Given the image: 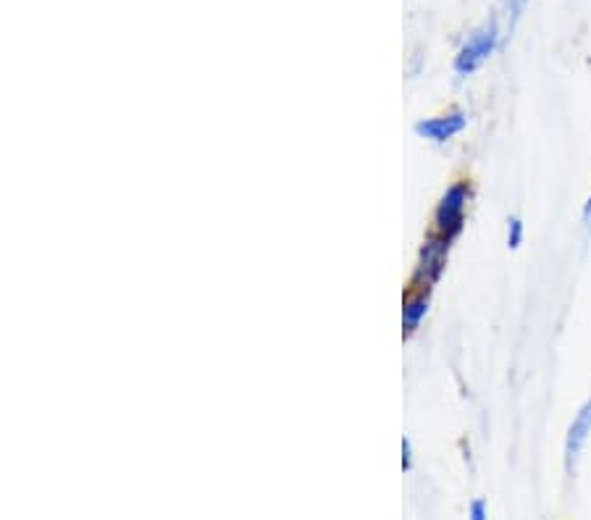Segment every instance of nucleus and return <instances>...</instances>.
Returning <instances> with one entry per match:
<instances>
[{
	"label": "nucleus",
	"instance_id": "8",
	"mask_svg": "<svg viewBox=\"0 0 591 520\" xmlns=\"http://www.w3.org/2000/svg\"><path fill=\"white\" fill-rule=\"evenodd\" d=\"M468 515H471L473 520H484L486 518V502H484V499H473L471 507H468Z\"/></svg>",
	"mask_w": 591,
	"mask_h": 520
},
{
	"label": "nucleus",
	"instance_id": "7",
	"mask_svg": "<svg viewBox=\"0 0 591 520\" xmlns=\"http://www.w3.org/2000/svg\"><path fill=\"white\" fill-rule=\"evenodd\" d=\"M523 242V221L521 218H510L507 221V245L510 250H518Z\"/></svg>",
	"mask_w": 591,
	"mask_h": 520
},
{
	"label": "nucleus",
	"instance_id": "4",
	"mask_svg": "<svg viewBox=\"0 0 591 520\" xmlns=\"http://www.w3.org/2000/svg\"><path fill=\"white\" fill-rule=\"evenodd\" d=\"M465 124H468V116L460 111H452V113H444V116H434V119L418 121L416 134L418 137H423V140L447 142L452 140V137H458V134L465 129Z\"/></svg>",
	"mask_w": 591,
	"mask_h": 520
},
{
	"label": "nucleus",
	"instance_id": "10",
	"mask_svg": "<svg viewBox=\"0 0 591 520\" xmlns=\"http://www.w3.org/2000/svg\"><path fill=\"white\" fill-rule=\"evenodd\" d=\"M584 218H586V224H591V195H589V200H586V208H584Z\"/></svg>",
	"mask_w": 591,
	"mask_h": 520
},
{
	"label": "nucleus",
	"instance_id": "5",
	"mask_svg": "<svg viewBox=\"0 0 591 520\" xmlns=\"http://www.w3.org/2000/svg\"><path fill=\"white\" fill-rule=\"evenodd\" d=\"M591 436V400H586V405L578 410V415L573 418L568 429V439H565V463H568V471H573V465L578 463V457L584 452L586 442Z\"/></svg>",
	"mask_w": 591,
	"mask_h": 520
},
{
	"label": "nucleus",
	"instance_id": "2",
	"mask_svg": "<svg viewBox=\"0 0 591 520\" xmlns=\"http://www.w3.org/2000/svg\"><path fill=\"white\" fill-rule=\"evenodd\" d=\"M450 245H452V237H447V234H437V237H431L429 242L423 245L421 258H418L416 276H413V287L429 292V289L439 282V276H442L444 266H447Z\"/></svg>",
	"mask_w": 591,
	"mask_h": 520
},
{
	"label": "nucleus",
	"instance_id": "3",
	"mask_svg": "<svg viewBox=\"0 0 591 520\" xmlns=\"http://www.w3.org/2000/svg\"><path fill=\"white\" fill-rule=\"evenodd\" d=\"M497 40H500V32H497V24L494 22L484 24L481 29H476V32L468 37V43L460 48L458 58H455V71H458L460 77H468V74H473V71L479 69L486 58L494 53V48H497Z\"/></svg>",
	"mask_w": 591,
	"mask_h": 520
},
{
	"label": "nucleus",
	"instance_id": "6",
	"mask_svg": "<svg viewBox=\"0 0 591 520\" xmlns=\"http://www.w3.org/2000/svg\"><path fill=\"white\" fill-rule=\"evenodd\" d=\"M426 313H429V292L416 289V292L405 300V305H402V334L410 337V334L421 326Z\"/></svg>",
	"mask_w": 591,
	"mask_h": 520
},
{
	"label": "nucleus",
	"instance_id": "9",
	"mask_svg": "<svg viewBox=\"0 0 591 520\" xmlns=\"http://www.w3.org/2000/svg\"><path fill=\"white\" fill-rule=\"evenodd\" d=\"M410 465H413V452H410V439H402V468L410 471Z\"/></svg>",
	"mask_w": 591,
	"mask_h": 520
},
{
	"label": "nucleus",
	"instance_id": "1",
	"mask_svg": "<svg viewBox=\"0 0 591 520\" xmlns=\"http://www.w3.org/2000/svg\"><path fill=\"white\" fill-rule=\"evenodd\" d=\"M468 200H471V187L465 182L452 184L450 190L444 192L437 205V213H434V224H437L439 234H447L452 239L458 237L460 229H463Z\"/></svg>",
	"mask_w": 591,
	"mask_h": 520
}]
</instances>
